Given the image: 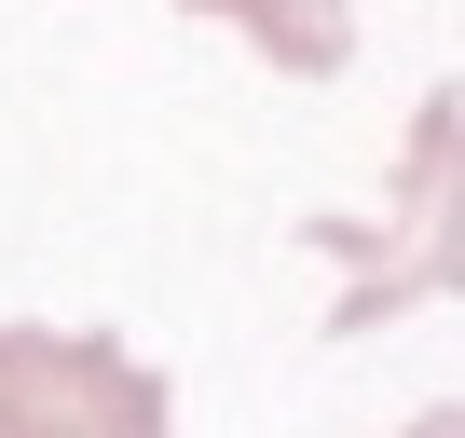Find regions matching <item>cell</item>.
<instances>
[{"label":"cell","instance_id":"6da1fadb","mask_svg":"<svg viewBox=\"0 0 465 438\" xmlns=\"http://www.w3.org/2000/svg\"><path fill=\"white\" fill-rule=\"evenodd\" d=\"M302 247L342 261V302H329L342 343L356 329H397L411 302H465V83H424L383 205L370 219H302Z\"/></svg>","mask_w":465,"mask_h":438},{"label":"cell","instance_id":"7a4b0ae2","mask_svg":"<svg viewBox=\"0 0 465 438\" xmlns=\"http://www.w3.org/2000/svg\"><path fill=\"white\" fill-rule=\"evenodd\" d=\"M164 424H178V397L137 343L0 315V438H164Z\"/></svg>","mask_w":465,"mask_h":438},{"label":"cell","instance_id":"3957f363","mask_svg":"<svg viewBox=\"0 0 465 438\" xmlns=\"http://www.w3.org/2000/svg\"><path fill=\"white\" fill-rule=\"evenodd\" d=\"M178 15H219L247 55H274L288 83H329L356 55V0H178Z\"/></svg>","mask_w":465,"mask_h":438},{"label":"cell","instance_id":"277c9868","mask_svg":"<svg viewBox=\"0 0 465 438\" xmlns=\"http://www.w3.org/2000/svg\"><path fill=\"white\" fill-rule=\"evenodd\" d=\"M397 438H465V397H438V411H411Z\"/></svg>","mask_w":465,"mask_h":438}]
</instances>
